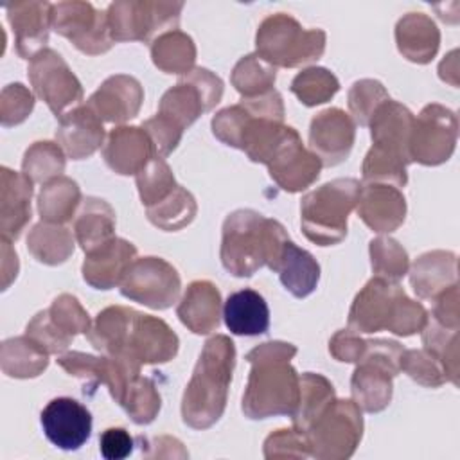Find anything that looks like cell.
Returning <instances> with one entry per match:
<instances>
[{"instance_id": "cell-11", "label": "cell", "mask_w": 460, "mask_h": 460, "mask_svg": "<svg viewBox=\"0 0 460 460\" xmlns=\"http://www.w3.org/2000/svg\"><path fill=\"white\" fill-rule=\"evenodd\" d=\"M183 2L124 0L113 2L106 14L113 41H153L180 22Z\"/></svg>"}, {"instance_id": "cell-2", "label": "cell", "mask_w": 460, "mask_h": 460, "mask_svg": "<svg viewBox=\"0 0 460 460\" xmlns=\"http://www.w3.org/2000/svg\"><path fill=\"white\" fill-rule=\"evenodd\" d=\"M288 129L284 102L275 88L257 97H243L212 119V133L223 144L244 151L257 164L270 162Z\"/></svg>"}, {"instance_id": "cell-46", "label": "cell", "mask_w": 460, "mask_h": 460, "mask_svg": "<svg viewBox=\"0 0 460 460\" xmlns=\"http://www.w3.org/2000/svg\"><path fill=\"white\" fill-rule=\"evenodd\" d=\"M120 406L135 424H149L160 411L162 399L151 377L138 376L129 386Z\"/></svg>"}, {"instance_id": "cell-27", "label": "cell", "mask_w": 460, "mask_h": 460, "mask_svg": "<svg viewBox=\"0 0 460 460\" xmlns=\"http://www.w3.org/2000/svg\"><path fill=\"white\" fill-rule=\"evenodd\" d=\"M32 180L23 172L2 167V198H0V230L2 237L16 241L31 219Z\"/></svg>"}, {"instance_id": "cell-49", "label": "cell", "mask_w": 460, "mask_h": 460, "mask_svg": "<svg viewBox=\"0 0 460 460\" xmlns=\"http://www.w3.org/2000/svg\"><path fill=\"white\" fill-rule=\"evenodd\" d=\"M34 108V95L20 83L9 84L2 92L0 99V119L2 126H16L23 122Z\"/></svg>"}, {"instance_id": "cell-24", "label": "cell", "mask_w": 460, "mask_h": 460, "mask_svg": "<svg viewBox=\"0 0 460 460\" xmlns=\"http://www.w3.org/2000/svg\"><path fill=\"white\" fill-rule=\"evenodd\" d=\"M7 20L14 32L16 52L23 59H32L47 49L52 4L49 2H14L5 5Z\"/></svg>"}, {"instance_id": "cell-44", "label": "cell", "mask_w": 460, "mask_h": 460, "mask_svg": "<svg viewBox=\"0 0 460 460\" xmlns=\"http://www.w3.org/2000/svg\"><path fill=\"white\" fill-rule=\"evenodd\" d=\"M45 311L56 331L70 343L77 332L88 334L92 327L88 313L83 309L79 300L68 293H63L58 298H54L50 307Z\"/></svg>"}, {"instance_id": "cell-36", "label": "cell", "mask_w": 460, "mask_h": 460, "mask_svg": "<svg viewBox=\"0 0 460 460\" xmlns=\"http://www.w3.org/2000/svg\"><path fill=\"white\" fill-rule=\"evenodd\" d=\"M0 363L9 377L27 379L40 376L47 368L49 354L25 334L2 343Z\"/></svg>"}, {"instance_id": "cell-17", "label": "cell", "mask_w": 460, "mask_h": 460, "mask_svg": "<svg viewBox=\"0 0 460 460\" xmlns=\"http://www.w3.org/2000/svg\"><path fill=\"white\" fill-rule=\"evenodd\" d=\"M266 165L271 180L286 192L307 189L318 180L323 167L320 158L302 146L300 135L291 126Z\"/></svg>"}, {"instance_id": "cell-29", "label": "cell", "mask_w": 460, "mask_h": 460, "mask_svg": "<svg viewBox=\"0 0 460 460\" xmlns=\"http://www.w3.org/2000/svg\"><path fill=\"white\" fill-rule=\"evenodd\" d=\"M226 329L237 336H259L270 329V307L261 293L252 288L228 295L223 305Z\"/></svg>"}, {"instance_id": "cell-50", "label": "cell", "mask_w": 460, "mask_h": 460, "mask_svg": "<svg viewBox=\"0 0 460 460\" xmlns=\"http://www.w3.org/2000/svg\"><path fill=\"white\" fill-rule=\"evenodd\" d=\"M266 458H305L311 456L302 433L293 429H277L264 440Z\"/></svg>"}, {"instance_id": "cell-13", "label": "cell", "mask_w": 460, "mask_h": 460, "mask_svg": "<svg viewBox=\"0 0 460 460\" xmlns=\"http://www.w3.org/2000/svg\"><path fill=\"white\" fill-rule=\"evenodd\" d=\"M458 135L456 115L442 104H428L413 117L410 133L411 162L422 165H440L455 151Z\"/></svg>"}, {"instance_id": "cell-26", "label": "cell", "mask_w": 460, "mask_h": 460, "mask_svg": "<svg viewBox=\"0 0 460 460\" xmlns=\"http://www.w3.org/2000/svg\"><path fill=\"white\" fill-rule=\"evenodd\" d=\"M137 259L133 243L113 237L101 248L86 253L83 262V279L95 289H111L120 284L129 264Z\"/></svg>"}, {"instance_id": "cell-30", "label": "cell", "mask_w": 460, "mask_h": 460, "mask_svg": "<svg viewBox=\"0 0 460 460\" xmlns=\"http://www.w3.org/2000/svg\"><path fill=\"white\" fill-rule=\"evenodd\" d=\"M395 41L406 59L426 65L438 50L440 31L428 14L408 13L395 25Z\"/></svg>"}, {"instance_id": "cell-9", "label": "cell", "mask_w": 460, "mask_h": 460, "mask_svg": "<svg viewBox=\"0 0 460 460\" xmlns=\"http://www.w3.org/2000/svg\"><path fill=\"white\" fill-rule=\"evenodd\" d=\"M402 345L394 340H365V350L350 377L352 401L368 413L383 411L392 401V379L401 372Z\"/></svg>"}, {"instance_id": "cell-18", "label": "cell", "mask_w": 460, "mask_h": 460, "mask_svg": "<svg viewBox=\"0 0 460 460\" xmlns=\"http://www.w3.org/2000/svg\"><path fill=\"white\" fill-rule=\"evenodd\" d=\"M40 422L50 444L63 451H75L92 435L90 410L72 397H56L40 413Z\"/></svg>"}, {"instance_id": "cell-25", "label": "cell", "mask_w": 460, "mask_h": 460, "mask_svg": "<svg viewBox=\"0 0 460 460\" xmlns=\"http://www.w3.org/2000/svg\"><path fill=\"white\" fill-rule=\"evenodd\" d=\"M56 140L72 160L88 158L102 146V120L86 104L75 106L59 117Z\"/></svg>"}, {"instance_id": "cell-23", "label": "cell", "mask_w": 460, "mask_h": 460, "mask_svg": "<svg viewBox=\"0 0 460 460\" xmlns=\"http://www.w3.org/2000/svg\"><path fill=\"white\" fill-rule=\"evenodd\" d=\"M102 156L108 167L117 174L137 176L149 160L158 155L144 128L119 126L110 131L102 147Z\"/></svg>"}, {"instance_id": "cell-32", "label": "cell", "mask_w": 460, "mask_h": 460, "mask_svg": "<svg viewBox=\"0 0 460 460\" xmlns=\"http://www.w3.org/2000/svg\"><path fill=\"white\" fill-rule=\"evenodd\" d=\"M74 235L84 253L115 237V210L101 198H84L74 217Z\"/></svg>"}, {"instance_id": "cell-5", "label": "cell", "mask_w": 460, "mask_h": 460, "mask_svg": "<svg viewBox=\"0 0 460 460\" xmlns=\"http://www.w3.org/2000/svg\"><path fill=\"white\" fill-rule=\"evenodd\" d=\"M234 365V341L225 334L208 338L181 399V417L187 426L207 429L221 419L226 408Z\"/></svg>"}, {"instance_id": "cell-38", "label": "cell", "mask_w": 460, "mask_h": 460, "mask_svg": "<svg viewBox=\"0 0 460 460\" xmlns=\"http://www.w3.org/2000/svg\"><path fill=\"white\" fill-rule=\"evenodd\" d=\"M336 399L334 386L327 377L314 372H305L300 376V397L293 419V428L304 433L311 422L325 410V406Z\"/></svg>"}, {"instance_id": "cell-19", "label": "cell", "mask_w": 460, "mask_h": 460, "mask_svg": "<svg viewBox=\"0 0 460 460\" xmlns=\"http://www.w3.org/2000/svg\"><path fill=\"white\" fill-rule=\"evenodd\" d=\"M356 138V122L340 108H327L313 117L309 126V147L323 167H334L347 160Z\"/></svg>"}, {"instance_id": "cell-20", "label": "cell", "mask_w": 460, "mask_h": 460, "mask_svg": "<svg viewBox=\"0 0 460 460\" xmlns=\"http://www.w3.org/2000/svg\"><path fill=\"white\" fill-rule=\"evenodd\" d=\"M372 151L397 158L406 165L411 164L410 156V133L413 126V113L401 102L386 99L370 117Z\"/></svg>"}, {"instance_id": "cell-22", "label": "cell", "mask_w": 460, "mask_h": 460, "mask_svg": "<svg viewBox=\"0 0 460 460\" xmlns=\"http://www.w3.org/2000/svg\"><path fill=\"white\" fill-rule=\"evenodd\" d=\"M356 210L370 230L377 234H390L404 221L406 199L394 185L361 183Z\"/></svg>"}, {"instance_id": "cell-42", "label": "cell", "mask_w": 460, "mask_h": 460, "mask_svg": "<svg viewBox=\"0 0 460 460\" xmlns=\"http://www.w3.org/2000/svg\"><path fill=\"white\" fill-rule=\"evenodd\" d=\"M340 90L336 75L322 66H311L298 72L291 81V92L305 106L327 102Z\"/></svg>"}, {"instance_id": "cell-31", "label": "cell", "mask_w": 460, "mask_h": 460, "mask_svg": "<svg viewBox=\"0 0 460 460\" xmlns=\"http://www.w3.org/2000/svg\"><path fill=\"white\" fill-rule=\"evenodd\" d=\"M456 255L444 250L422 253L410 270V282L415 295L422 300H433L438 293L456 284Z\"/></svg>"}, {"instance_id": "cell-1", "label": "cell", "mask_w": 460, "mask_h": 460, "mask_svg": "<svg viewBox=\"0 0 460 460\" xmlns=\"http://www.w3.org/2000/svg\"><path fill=\"white\" fill-rule=\"evenodd\" d=\"M95 345L104 356L142 367L172 359L180 340L164 320L129 307L111 305L97 320Z\"/></svg>"}, {"instance_id": "cell-52", "label": "cell", "mask_w": 460, "mask_h": 460, "mask_svg": "<svg viewBox=\"0 0 460 460\" xmlns=\"http://www.w3.org/2000/svg\"><path fill=\"white\" fill-rule=\"evenodd\" d=\"M365 350V340L359 332L347 329L338 331L329 341V352L341 363H358Z\"/></svg>"}, {"instance_id": "cell-40", "label": "cell", "mask_w": 460, "mask_h": 460, "mask_svg": "<svg viewBox=\"0 0 460 460\" xmlns=\"http://www.w3.org/2000/svg\"><path fill=\"white\" fill-rule=\"evenodd\" d=\"M275 77V66L266 63L257 54H248L235 63L230 81L243 97H257L273 90Z\"/></svg>"}, {"instance_id": "cell-45", "label": "cell", "mask_w": 460, "mask_h": 460, "mask_svg": "<svg viewBox=\"0 0 460 460\" xmlns=\"http://www.w3.org/2000/svg\"><path fill=\"white\" fill-rule=\"evenodd\" d=\"M176 185L174 174L162 156L149 160V164L137 174L138 194L146 208L165 199L176 189Z\"/></svg>"}, {"instance_id": "cell-7", "label": "cell", "mask_w": 460, "mask_h": 460, "mask_svg": "<svg viewBox=\"0 0 460 460\" xmlns=\"http://www.w3.org/2000/svg\"><path fill=\"white\" fill-rule=\"evenodd\" d=\"M361 183L338 178L307 192L300 203L304 235L318 246L338 244L347 235V217L356 208Z\"/></svg>"}, {"instance_id": "cell-51", "label": "cell", "mask_w": 460, "mask_h": 460, "mask_svg": "<svg viewBox=\"0 0 460 460\" xmlns=\"http://www.w3.org/2000/svg\"><path fill=\"white\" fill-rule=\"evenodd\" d=\"M460 309H458V282L444 289L433 298V311L429 318H433L437 323L458 331L460 327Z\"/></svg>"}, {"instance_id": "cell-4", "label": "cell", "mask_w": 460, "mask_h": 460, "mask_svg": "<svg viewBox=\"0 0 460 460\" xmlns=\"http://www.w3.org/2000/svg\"><path fill=\"white\" fill-rule=\"evenodd\" d=\"M286 228L252 208L226 216L221 239V264L234 277H252L262 266L277 271L286 243Z\"/></svg>"}, {"instance_id": "cell-43", "label": "cell", "mask_w": 460, "mask_h": 460, "mask_svg": "<svg viewBox=\"0 0 460 460\" xmlns=\"http://www.w3.org/2000/svg\"><path fill=\"white\" fill-rule=\"evenodd\" d=\"M370 262L376 277L399 282L408 273L410 261L406 250L392 237L379 235L370 241Z\"/></svg>"}, {"instance_id": "cell-8", "label": "cell", "mask_w": 460, "mask_h": 460, "mask_svg": "<svg viewBox=\"0 0 460 460\" xmlns=\"http://www.w3.org/2000/svg\"><path fill=\"white\" fill-rule=\"evenodd\" d=\"M255 47V54L271 66L295 68L322 58L325 32L322 29H304L293 16L277 13L259 25Z\"/></svg>"}, {"instance_id": "cell-21", "label": "cell", "mask_w": 460, "mask_h": 460, "mask_svg": "<svg viewBox=\"0 0 460 460\" xmlns=\"http://www.w3.org/2000/svg\"><path fill=\"white\" fill-rule=\"evenodd\" d=\"M144 101L142 84L126 74L108 77L86 101V106L102 120L124 124L135 119Z\"/></svg>"}, {"instance_id": "cell-41", "label": "cell", "mask_w": 460, "mask_h": 460, "mask_svg": "<svg viewBox=\"0 0 460 460\" xmlns=\"http://www.w3.org/2000/svg\"><path fill=\"white\" fill-rule=\"evenodd\" d=\"M65 171V151L54 142H34L23 155L22 172L32 183H47Z\"/></svg>"}, {"instance_id": "cell-35", "label": "cell", "mask_w": 460, "mask_h": 460, "mask_svg": "<svg viewBox=\"0 0 460 460\" xmlns=\"http://www.w3.org/2000/svg\"><path fill=\"white\" fill-rule=\"evenodd\" d=\"M151 58L162 72L185 75L194 68L196 45L189 34L167 31L151 41Z\"/></svg>"}, {"instance_id": "cell-12", "label": "cell", "mask_w": 460, "mask_h": 460, "mask_svg": "<svg viewBox=\"0 0 460 460\" xmlns=\"http://www.w3.org/2000/svg\"><path fill=\"white\" fill-rule=\"evenodd\" d=\"M122 296L151 309L171 307L180 295L178 271L160 257L135 259L120 280Z\"/></svg>"}, {"instance_id": "cell-47", "label": "cell", "mask_w": 460, "mask_h": 460, "mask_svg": "<svg viewBox=\"0 0 460 460\" xmlns=\"http://www.w3.org/2000/svg\"><path fill=\"white\" fill-rule=\"evenodd\" d=\"M401 372L428 388H438L447 381L440 361L426 349L404 350L401 358Z\"/></svg>"}, {"instance_id": "cell-33", "label": "cell", "mask_w": 460, "mask_h": 460, "mask_svg": "<svg viewBox=\"0 0 460 460\" xmlns=\"http://www.w3.org/2000/svg\"><path fill=\"white\" fill-rule=\"evenodd\" d=\"M282 286L296 298H304L316 289L320 280V264L304 248L288 241L277 268Z\"/></svg>"}, {"instance_id": "cell-53", "label": "cell", "mask_w": 460, "mask_h": 460, "mask_svg": "<svg viewBox=\"0 0 460 460\" xmlns=\"http://www.w3.org/2000/svg\"><path fill=\"white\" fill-rule=\"evenodd\" d=\"M135 438L124 428H108L99 437V451L106 460H122L131 455Z\"/></svg>"}, {"instance_id": "cell-28", "label": "cell", "mask_w": 460, "mask_h": 460, "mask_svg": "<svg viewBox=\"0 0 460 460\" xmlns=\"http://www.w3.org/2000/svg\"><path fill=\"white\" fill-rule=\"evenodd\" d=\"M176 314L194 334H208L217 329L221 318V295L208 280H194L187 286Z\"/></svg>"}, {"instance_id": "cell-15", "label": "cell", "mask_w": 460, "mask_h": 460, "mask_svg": "<svg viewBox=\"0 0 460 460\" xmlns=\"http://www.w3.org/2000/svg\"><path fill=\"white\" fill-rule=\"evenodd\" d=\"M29 81L40 99L56 117L83 101V88L65 59L52 49H43L29 63Z\"/></svg>"}, {"instance_id": "cell-48", "label": "cell", "mask_w": 460, "mask_h": 460, "mask_svg": "<svg viewBox=\"0 0 460 460\" xmlns=\"http://www.w3.org/2000/svg\"><path fill=\"white\" fill-rule=\"evenodd\" d=\"M388 92L376 79H361L352 84L349 90V110L352 113V120L359 126H368L372 113L376 108L385 102Z\"/></svg>"}, {"instance_id": "cell-16", "label": "cell", "mask_w": 460, "mask_h": 460, "mask_svg": "<svg viewBox=\"0 0 460 460\" xmlns=\"http://www.w3.org/2000/svg\"><path fill=\"white\" fill-rule=\"evenodd\" d=\"M58 365L70 376L84 379L92 388L104 385L111 397L120 404L140 376V365L113 356H90L84 352H66L58 358Z\"/></svg>"}, {"instance_id": "cell-6", "label": "cell", "mask_w": 460, "mask_h": 460, "mask_svg": "<svg viewBox=\"0 0 460 460\" xmlns=\"http://www.w3.org/2000/svg\"><path fill=\"white\" fill-rule=\"evenodd\" d=\"M428 311L406 296L404 289L388 279L374 277L356 295L349 311V329L354 332L390 331L397 336L420 332Z\"/></svg>"}, {"instance_id": "cell-34", "label": "cell", "mask_w": 460, "mask_h": 460, "mask_svg": "<svg viewBox=\"0 0 460 460\" xmlns=\"http://www.w3.org/2000/svg\"><path fill=\"white\" fill-rule=\"evenodd\" d=\"M81 201L83 199H81L79 185L66 176H58L43 183L40 190L38 210H40L41 221L65 225L66 221L75 217Z\"/></svg>"}, {"instance_id": "cell-10", "label": "cell", "mask_w": 460, "mask_h": 460, "mask_svg": "<svg viewBox=\"0 0 460 460\" xmlns=\"http://www.w3.org/2000/svg\"><path fill=\"white\" fill-rule=\"evenodd\" d=\"M302 435L311 456L349 458L363 437L361 408L352 399H332Z\"/></svg>"}, {"instance_id": "cell-14", "label": "cell", "mask_w": 460, "mask_h": 460, "mask_svg": "<svg viewBox=\"0 0 460 460\" xmlns=\"http://www.w3.org/2000/svg\"><path fill=\"white\" fill-rule=\"evenodd\" d=\"M50 25L88 56L104 54L115 43L108 25V14L97 11L88 2L52 4Z\"/></svg>"}, {"instance_id": "cell-37", "label": "cell", "mask_w": 460, "mask_h": 460, "mask_svg": "<svg viewBox=\"0 0 460 460\" xmlns=\"http://www.w3.org/2000/svg\"><path fill=\"white\" fill-rule=\"evenodd\" d=\"M27 250L43 264H63L74 252V237L68 228L54 223H38L27 235Z\"/></svg>"}, {"instance_id": "cell-3", "label": "cell", "mask_w": 460, "mask_h": 460, "mask_svg": "<svg viewBox=\"0 0 460 460\" xmlns=\"http://www.w3.org/2000/svg\"><path fill=\"white\" fill-rule=\"evenodd\" d=\"M296 347L286 341H266L253 347L246 359L252 365L243 395L248 419L293 415L300 397V376L289 365Z\"/></svg>"}, {"instance_id": "cell-39", "label": "cell", "mask_w": 460, "mask_h": 460, "mask_svg": "<svg viewBox=\"0 0 460 460\" xmlns=\"http://www.w3.org/2000/svg\"><path fill=\"white\" fill-rule=\"evenodd\" d=\"M194 216L196 199L181 185H176V189L160 203L147 207V219L165 232H174L187 226Z\"/></svg>"}]
</instances>
